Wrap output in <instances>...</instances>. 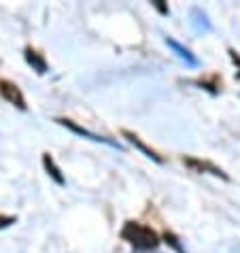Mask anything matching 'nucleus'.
<instances>
[{
    "label": "nucleus",
    "mask_w": 240,
    "mask_h": 253,
    "mask_svg": "<svg viewBox=\"0 0 240 253\" xmlns=\"http://www.w3.org/2000/svg\"><path fill=\"white\" fill-rule=\"evenodd\" d=\"M119 236L138 251H153V249H158V245L161 243L158 232L151 226H145V223H140V221H125L121 232H119Z\"/></svg>",
    "instance_id": "1"
},
{
    "label": "nucleus",
    "mask_w": 240,
    "mask_h": 253,
    "mask_svg": "<svg viewBox=\"0 0 240 253\" xmlns=\"http://www.w3.org/2000/svg\"><path fill=\"white\" fill-rule=\"evenodd\" d=\"M183 164H185L192 172H200V174L204 172V174H213V177H219V179H223V181H230L228 172H225L221 166L213 164L210 160H204V158H192V156H183Z\"/></svg>",
    "instance_id": "2"
},
{
    "label": "nucleus",
    "mask_w": 240,
    "mask_h": 253,
    "mask_svg": "<svg viewBox=\"0 0 240 253\" xmlns=\"http://www.w3.org/2000/svg\"><path fill=\"white\" fill-rule=\"evenodd\" d=\"M0 96L4 98L6 102H11L13 107H17L19 111H26L28 104H26V98L13 81H6V79H0Z\"/></svg>",
    "instance_id": "3"
},
{
    "label": "nucleus",
    "mask_w": 240,
    "mask_h": 253,
    "mask_svg": "<svg viewBox=\"0 0 240 253\" xmlns=\"http://www.w3.org/2000/svg\"><path fill=\"white\" fill-rule=\"evenodd\" d=\"M121 134H123L125 138H128L130 143H132L134 147H136V149H140V151H143L147 158H151L153 162H158V164H164V158H161V156H160V153L155 151V149H151V147L147 145L145 140H143V138H140V136L136 134V132H132V130H121Z\"/></svg>",
    "instance_id": "4"
},
{
    "label": "nucleus",
    "mask_w": 240,
    "mask_h": 253,
    "mask_svg": "<svg viewBox=\"0 0 240 253\" xmlns=\"http://www.w3.org/2000/svg\"><path fill=\"white\" fill-rule=\"evenodd\" d=\"M24 55H26V62H28V64H30L34 70H37L39 75H45V73H47V60H45L43 53H39L34 47H26Z\"/></svg>",
    "instance_id": "5"
},
{
    "label": "nucleus",
    "mask_w": 240,
    "mask_h": 253,
    "mask_svg": "<svg viewBox=\"0 0 240 253\" xmlns=\"http://www.w3.org/2000/svg\"><path fill=\"white\" fill-rule=\"evenodd\" d=\"M194 83L196 85H200V87H204V89H208L210 94H219L221 92V87H223V81H221V77H219L217 73L204 75V77H200V79H196Z\"/></svg>",
    "instance_id": "6"
},
{
    "label": "nucleus",
    "mask_w": 240,
    "mask_h": 253,
    "mask_svg": "<svg viewBox=\"0 0 240 253\" xmlns=\"http://www.w3.org/2000/svg\"><path fill=\"white\" fill-rule=\"evenodd\" d=\"M58 122H60L62 126H66L68 130H73V132H77V134H81V136H87V138H91V140H96V143H107V145H113V147H115V143H111L109 138L98 136V134H91L89 130H85V128H81V126L73 124V122H70V119H58Z\"/></svg>",
    "instance_id": "7"
},
{
    "label": "nucleus",
    "mask_w": 240,
    "mask_h": 253,
    "mask_svg": "<svg viewBox=\"0 0 240 253\" xmlns=\"http://www.w3.org/2000/svg\"><path fill=\"white\" fill-rule=\"evenodd\" d=\"M43 166H45V170H47V174L51 177L55 183L58 185H64L66 183V179H64V174H62V170L58 168V164L53 162V158L49 156V153H43Z\"/></svg>",
    "instance_id": "8"
},
{
    "label": "nucleus",
    "mask_w": 240,
    "mask_h": 253,
    "mask_svg": "<svg viewBox=\"0 0 240 253\" xmlns=\"http://www.w3.org/2000/svg\"><path fill=\"white\" fill-rule=\"evenodd\" d=\"M166 43H168V45H170L172 49H176V51H179V55H181V58H183V60H185V62H187V64H192V66H196V64H198V60L194 58V55H192V53H189V51H187V49H183V47H181L179 43H176V41H172V39H166Z\"/></svg>",
    "instance_id": "9"
},
{
    "label": "nucleus",
    "mask_w": 240,
    "mask_h": 253,
    "mask_svg": "<svg viewBox=\"0 0 240 253\" xmlns=\"http://www.w3.org/2000/svg\"><path fill=\"white\" fill-rule=\"evenodd\" d=\"M164 241H166L168 245H170V247H172V249H174L176 253H187L185 249H183V247H181V243H179V238H176V236L172 234V232H168V230L164 232Z\"/></svg>",
    "instance_id": "10"
},
{
    "label": "nucleus",
    "mask_w": 240,
    "mask_h": 253,
    "mask_svg": "<svg viewBox=\"0 0 240 253\" xmlns=\"http://www.w3.org/2000/svg\"><path fill=\"white\" fill-rule=\"evenodd\" d=\"M228 53H230V60L234 62V66L238 68V77H240V53L236 51V49H228Z\"/></svg>",
    "instance_id": "11"
},
{
    "label": "nucleus",
    "mask_w": 240,
    "mask_h": 253,
    "mask_svg": "<svg viewBox=\"0 0 240 253\" xmlns=\"http://www.w3.org/2000/svg\"><path fill=\"white\" fill-rule=\"evenodd\" d=\"M153 6H155V9H158L160 13H161V15H168V13H170V9H168V6H166L164 2H161V0H155Z\"/></svg>",
    "instance_id": "12"
},
{
    "label": "nucleus",
    "mask_w": 240,
    "mask_h": 253,
    "mask_svg": "<svg viewBox=\"0 0 240 253\" xmlns=\"http://www.w3.org/2000/svg\"><path fill=\"white\" fill-rule=\"evenodd\" d=\"M9 223H15V217H11V215H0V228H6Z\"/></svg>",
    "instance_id": "13"
}]
</instances>
